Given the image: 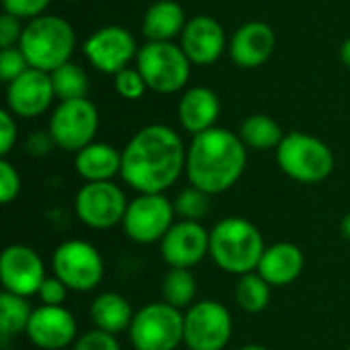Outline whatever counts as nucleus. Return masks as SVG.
Listing matches in <instances>:
<instances>
[{"instance_id":"nucleus-1","label":"nucleus","mask_w":350,"mask_h":350,"mask_svg":"<svg viewBox=\"0 0 350 350\" xmlns=\"http://www.w3.org/2000/svg\"><path fill=\"white\" fill-rule=\"evenodd\" d=\"M187 168L180 135L162 123L142 127L121 150V178L137 195L166 193Z\"/></svg>"},{"instance_id":"nucleus-2","label":"nucleus","mask_w":350,"mask_h":350,"mask_svg":"<svg viewBox=\"0 0 350 350\" xmlns=\"http://www.w3.org/2000/svg\"><path fill=\"white\" fill-rule=\"evenodd\" d=\"M246 146L238 133L224 127L193 135L187 148L185 174L191 187L215 197L230 191L246 170Z\"/></svg>"},{"instance_id":"nucleus-3","label":"nucleus","mask_w":350,"mask_h":350,"mask_svg":"<svg viewBox=\"0 0 350 350\" xmlns=\"http://www.w3.org/2000/svg\"><path fill=\"white\" fill-rule=\"evenodd\" d=\"M267 250L260 230L246 217H224L209 230V256L228 275L254 273Z\"/></svg>"},{"instance_id":"nucleus-4","label":"nucleus","mask_w":350,"mask_h":350,"mask_svg":"<svg viewBox=\"0 0 350 350\" xmlns=\"http://www.w3.org/2000/svg\"><path fill=\"white\" fill-rule=\"evenodd\" d=\"M18 47L31 68L51 74L70 62L76 47V33L66 18L41 14L25 25Z\"/></svg>"},{"instance_id":"nucleus-5","label":"nucleus","mask_w":350,"mask_h":350,"mask_svg":"<svg viewBox=\"0 0 350 350\" xmlns=\"http://www.w3.org/2000/svg\"><path fill=\"white\" fill-rule=\"evenodd\" d=\"M277 164L291 180L318 185L334 170V154L326 142L304 131H291L277 148Z\"/></svg>"},{"instance_id":"nucleus-6","label":"nucleus","mask_w":350,"mask_h":350,"mask_svg":"<svg viewBox=\"0 0 350 350\" xmlns=\"http://www.w3.org/2000/svg\"><path fill=\"white\" fill-rule=\"evenodd\" d=\"M135 68L144 76L148 90L158 94H174L183 90L191 78V59L174 41H146L135 57Z\"/></svg>"},{"instance_id":"nucleus-7","label":"nucleus","mask_w":350,"mask_h":350,"mask_svg":"<svg viewBox=\"0 0 350 350\" xmlns=\"http://www.w3.org/2000/svg\"><path fill=\"white\" fill-rule=\"evenodd\" d=\"M127 332L135 350H176L185 345V312L166 301L148 304L135 312Z\"/></svg>"},{"instance_id":"nucleus-8","label":"nucleus","mask_w":350,"mask_h":350,"mask_svg":"<svg viewBox=\"0 0 350 350\" xmlns=\"http://www.w3.org/2000/svg\"><path fill=\"white\" fill-rule=\"evenodd\" d=\"M51 269L74 293L94 291L105 277V260L98 248L78 238L66 240L53 250Z\"/></svg>"},{"instance_id":"nucleus-9","label":"nucleus","mask_w":350,"mask_h":350,"mask_svg":"<svg viewBox=\"0 0 350 350\" xmlns=\"http://www.w3.org/2000/svg\"><path fill=\"white\" fill-rule=\"evenodd\" d=\"M129 199L125 191L113 183H84L74 197V213L90 230L105 232L123 224Z\"/></svg>"},{"instance_id":"nucleus-10","label":"nucleus","mask_w":350,"mask_h":350,"mask_svg":"<svg viewBox=\"0 0 350 350\" xmlns=\"http://www.w3.org/2000/svg\"><path fill=\"white\" fill-rule=\"evenodd\" d=\"M174 221V203L164 193L137 195L129 201L121 228L135 244H160Z\"/></svg>"},{"instance_id":"nucleus-11","label":"nucleus","mask_w":350,"mask_h":350,"mask_svg":"<svg viewBox=\"0 0 350 350\" xmlns=\"http://www.w3.org/2000/svg\"><path fill=\"white\" fill-rule=\"evenodd\" d=\"M47 131L53 137L55 148L76 154L94 142L98 131V109L86 96L62 100L51 113Z\"/></svg>"},{"instance_id":"nucleus-12","label":"nucleus","mask_w":350,"mask_h":350,"mask_svg":"<svg viewBox=\"0 0 350 350\" xmlns=\"http://www.w3.org/2000/svg\"><path fill=\"white\" fill-rule=\"evenodd\" d=\"M232 332V314L219 301H195L185 312V347L189 350H226Z\"/></svg>"},{"instance_id":"nucleus-13","label":"nucleus","mask_w":350,"mask_h":350,"mask_svg":"<svg viewBox=\"0 0 350 350\" xmlns=\"http://www.w3.org/2000/svg\"><path fill=\"white\" fill-rule=\"evenodd\" d=\"M84 55L103 74H119L129 68L131 59L137 57V43L131 31L119 25H107L96 29L84 41Z\"/></svg>"},{"instance_id":"nucleus-14","label":"nucleus","mask_w":350,"mask_h":350,"mask_svg":"<svg viewBox=\"0 0 350 350\" xmlns=\"http://www.w3.org/2000/svg\"><path fill=\"white\" fill-rule=\"evenodd\" d=\"M47 279L45 262L39 252L27 244H10L0 254V283L2 289L21 297L37 295Z\"/></svg>"},{"instance_id":"nucleus-15","label":"nucleus","mask_w":350,"mask_h":350,"mask_svg":"<svg viewBox=\"0 0 350 350\" xmlns=\"http://www.w3.org/2000/svg\"><path fill=\"white\" fill-rule=\"evenodd\" d=\"M160 256L170 269H193L209 256V230L201 221L176 219L160 242Z\"/></svg>"},{"instance_id":"nucleus-16","label":"nucleus","mask_w":350,"mask_h":350,"mask_svg":"<svg viewBox=\"0 0 350 350\" xmlns=\"http://www.w3.org/2000/svg\"><path fill=\"white\" fill-rule=\"evenodd\" d=\"M27 338L39 350H64L78 338V322L66 306H39L27 326Z\"/></svg>"},{"instance_id":"nucleus-17","label":"nucleus","mask_w":350,"mask_h":350,"mask_svg":"<svg viewBox=\"0 0 350 350\" xmlns=\"http://www.w3.org/2000/svg\"><path fill=\"white\" fill-rule=\"evenodd\" d=\"M55 92L47 72L29 68L16 80L6 84V107L14 117L35 119L41 117L53 103Z\"/></svg>"},{"instance_id":"nucleus-18","label":"nucleus","mask_w":350,"mask_h":350,"mask_svg":"<svg viewBox=\"0 0 350 350\" xmlns=\"http://www.w3.org/2000/svg\"><path fill=\"white\" fill-rule=\"evenodd\" d=\"M228 45L226 31L219 21L209 14H197L187 21V27L180 35V47L197 66L215 64Z\"/></svg>"},{"instance_id":"nucleus-19","label":"nucleus","mask_w":350,"mask_h":350,"mask_svg":"<svg viewBox=\"0 0 350 350\" xmlns=\"http://www.w3.org/2000/svg\"><path fill=\"white\" fill-rule=\"evenodd\" d=\"M277 35L271 25L250 21L236 29L230 39V57L238 68L254 70L267 64L275 51Z\"/></svg>"},{"instance_id":"nucleus-20","label":"nucleus","mask_w":350,"mask_h":350,"mask_svg":"<svg viewBox=\"0 0 350 350\" xmlns=\"http://www.w3.org/2000/svg\"><path fill=\"white\" fill-rule=\"evenodd\" d=\"M306 267V256L301 248L293 242H277L267 246L256 273L271 287H287L295 283Z\"/></svg>"},{"instance_id":"nucleus-21","label":"nucleus","mask_w":350,"mask_h":350,"mask_svg":"<svg viewBox=\"0 0 350 350\" xmlns=\"http://www.w3.org/2000/svg\"><path fill=\"white\" fill-rule=\"evenodd\" d=\"M221 113L219 96L207 86L189 88L178 100V121L185 131L199 135L207 129H213Z\"/></svg>"},{"instance_id":"nucleus-22","label":"nucleus","mask_w":350,"mask_h":350,"mask_svg":"<svg viewBox=\"0 0 350 350\" xmlns=\"http://www.w3.org/2000/svg\"><path fill=\"white\" fill-rule=\"evenodd\" d=\"M74 170L84 183H105L121 176V152L111 144L92 142L74 154Z\"/></svg>"},{"instance_id":"nucleus-23","label":"nucleus","mask_w":350,"mask_h":350,"mask_svg":"<svg viewBox=\"0 0 350 350\" xmlns=\"http://www.w3.org/2000/svg\"><path fill=\"white\" fill-rule=\"evenodd\" d=\"M187 27L185 8L176 0L154 2L142 21V33L148 41H172Z\"/></svg>"},{"instance_id":"nucleus-24","label":"nucleus","mask_w":350,"mask_h":350,"mask_svg":"<svg viewBox=\"0 0 350 350\" xmlns=\"http://www.w3.org/2000/svg\"><path fill=\"white\" fill-rule=\"evenodd\" d=\"M88 314H90V322L94 324V328L115 334V336L129 330L131 320L135 316L127 297H123L121 293H115V291L98 293L92 299Z\"/></svg>"},{"instance_id":"nucleus-25","label":"nucleus","mask_w":350,"mask_h":350,"mask_svg":"<svg viewBox=\"0 0 350 350\" xmlns=\"http://www.w3.org/2000/svg\"><path fill=\"white\" fill-rule=\"evenodd\" d=\"M238 135L244 142V146L252 150H277L285 137L281 125L269 115L246 117L240 125Z\"/></svg>"},{"instance_id":"nucleus-26","label":"nucleus","mask_w":350,"mask_h":350,"mask_svg":"<svg viewBox=\"0 0 350 350\" xmlns=\"http://www.w3.org/2000/svg\"><path fill=\"white\" fill-rule=\"evenodd\" d=\"M197 289H199V283L191 269H170L164 275L162 285H160L162 301H166L168 306L180 312L189 310L195 304Z\"/></svg>"},{"instance_id":"nucleus-27","label":"nucleus","mask_w":350,"mask_h":350,"mask_svg":"<svg viewBox=\"0 0 350 350\" xmlns=\"http://www.w3.org/2000/svg\"><path fill=\"white\" fill-rule=\"evenodd\" d=\"M33 316V308L29 306L27 297L2 291L0 295V334L2 342L6 345L10 338L25 334L29 320Z\"/></svg>"},{"instance_id":"nucleus-28","label":"nucleus","mask_w":350,"mask_h":350,"mask_svg":"<svg viewBox=\"0 0 350 350\" xmlns=\"http://www.w3.org/2000/svg\"><path fill=\"white\" fill-rule=\"evenodd\" d=\"M271 289L273 287L254 271V273L238 277L234 297H236V304L242 312L260 314L271 304Z\"/></svg>"},{"instance_id":"nucleus-29","label":"nucleus","mask_w":350,"mask_h":350,"mask_svg":"<svg viewBox=\"0 0 350 350\" xmlns=\"http://www.w3.org/2000/svg\"><path fill=\"white\" fill-rule=\"evenodd\" d=\"M49 76H51V84H53L55 98H59V103L62 100L84 98L86 92H88V76L74 62H68V64L59 66Z\"/></svg>"},{"instance_id":"nucleus-30","label":"nucleus","mask_w":350,"mask_h":350,"mask_svg":"<svg viewBox=\"0 0 350 350\" xmlns=\"http://www.w3.org/2000/svg\"><path fill=\"white\" fill-rule=\"evenodd\" d=\"M174 203V211L178 219H187V221H201L207 217L209 209H211V195H207L205 191L197 189V187H187L183 189Z\"/></svg>"},{"instance_id":"nucleus-31","label":"nucleus","mask_w":350,"mask_h":350,"mask_svg":"<svg viewBox=\"0 0 350 350\" xmlns=\"http://www.w3.org/2000/svg\"><path fill=\"white\" fill-rule=\"evenodd\" d=\"M115 90L125 100H139L146 94L148 84L137 68H125L115 74Z\"/></svg>"},{"instance_id":"nucleus-32","label":"nucleus","mask_w":350,"mask_h":350,"mask_svg":"<svg viewBox=\"0 0 350 350\" xmlns=\"http://www.w3.org/2000/svg\"><path fill=\"white\" fill-rule=\"evenodd\" d=\"M29 62L25 57V53L21 51V47H6L0 49V80L10 84L12 80H16L21 74H25L29 70Z\"/></svg>"},{"instance_id":"nucleus-33","label":"nucleus","mask_w":350,"mask_h":350,"mask_svg":"<svg viewBox=\"0 0 350 350\" xmlns=\"http://www.w3.org/2000/svg\"><path fill=\"white\" fill-rule=\"evenodd\" d=\"M21 174L18 170L14 168V164H10L6 158L0 160V203L2 205H8L12 203L18 193H21Z\"/></svg>"},{"instance_id":"nucleus-34","label":"nucleus","mask_w":350,"mask_h":350,"mask_svg":"<svg viewBox=\"0 0 350 350\" xmlns=\"http://www.w3.org/2000/svg\"><path fill=\"white\" fill-rule=\"evenodd\" d=\"M72 350H121V345L115 334L92 328L76 338V342L72 345Z\"/></svg>"},{"instance_id":"nucleus-35","label":"nucleus","mask_w":350,"mask_h":350,"mask_svg":"<svg viewBox=\"0 0 350 350\" xmlns=\"http://www.w3.org/2000/svg\"><path fill=\"white\" fill-rule=\"evenodd\" d=\"M51 0H2L4 12L21 18V21H33L41 14H45Z\"/></svg>"},{"instance_id":"nucleus-36","label":"nucleus","mask_w":350,"mask_h":350,"mask_svg":"<svg viewBox=\"0 0 350 350\" xmlns=\"http://www.w3.org/2000/svg\"><path fill=\"white\" fill-rule=\"evenodd\" d=\"M70 289L66 287V283L62 279H57L55 275H49L43 285L37 291V299L41 301V306H64L68 299Z\"/></svg>"},{"instance_id":"nucleus-37","label":"nucleus","mask_w":350,"mask_h":350,"mask_svg":"<svg viewBox=\"0 0 350 350\" xmlns=\"http://www.w3.org/2000/svg\"><path fill=\"white\" fill-rule=\"evenodd\" d=\"M16 137H18L16 117L8 109H2L0 111V156L2 158L10 154V150L16 144Z\"/></svg>"},{"instance_id":"nucleus-38","label":"nucleus","mask_w":350,"mask_h":350,"mask_svg":"<svg viewBox=\"0 0 350 350\" xmlns=\"http://www.w3.org/2000/svg\"><path fill=\"white\" fill-rule=\"evenodd\" d=\"M23 31L25 27L21 25V18L4 12L0 16V47L6 49V47H16L21 43V37H23Z\"/></svg>"},{"instance_id":"nucleus-39","label":"nucleus","mask_w":350,"mask_h":350,"mask_svg":"<svg viewBox=\"0 0 350 350\" xmlns=\"http://www.w3.org/2000/svg\"><path fill=\"white\" fill-rule=\"evenodd\" d=\"M55 146L53 137L49 135V131H37L31 133L25 142V150L29 156H45L51 152V148Z\"/></svg>"},{"instance_id":"nucleus-40","label":"nucleus","mask_w":350,"mask_h":350,"mask_svg":"<svg viewBox=\"0 0 350 350\" xmlns=\"http://www.w3.org/2000/svg\"><path fill=\"white\" fill-rule=\"evenodd\" d=\"M338 55H340V62L350 68V39H347L342 45H340V51H338Z\"/></svg>"},{"instance_id":"nucleus-41","label":"nucleus","mask_w":350,"mask_h":350,"mask_svg":"<svg viewBox=\"0 0 350 350\" xmlns=\"http://www.w3.org/2000/svg\"><path fill=\"white\" fill-rule=\"evenodd\" d=\"M340 234H342L345 240H349L350 242V213H347V215L342 217V221H340Z\"/></svg>"},{"instance_id":"nucleus-42","label":"nucleus","mask_w":350,"mask_h":350,"mask_svg":"<svg viewBox=\"0 0 350 350\" xmlns=\"http://www.w3.org/2000/svg\"><path fill=\"white\" fill-rule=\"evenodd\" d=\"M238 350H269L267 347H262V345H246V347H240Z\"/></svg>"},{"instance_id":"nucleus-43","label":"nucleus","mask_w":350,"mask_h":350,"mask_svg":"<svg viewBox=\"0 0 350 350\" xmlns=\"http://www.w3.org/2000/svg\"><path fill=\"white\" fill-rule=\"evenodd\" d=\"M4 350H23V349H4Z\"/></svg>"},{"instance_id":"nucleus-44","label":"nucleus","mask_w":350,"mask_h":350,"mask_svg":"<svg viewBox=\"0 0 350 350\" xmlns=\"http://www.w3.org/2000/svg\"><path fill=\"white\" fill-rule=\"evenodd\" d=\"M347 350H350V349H347Z\"/></svg>"}]
</instances>
